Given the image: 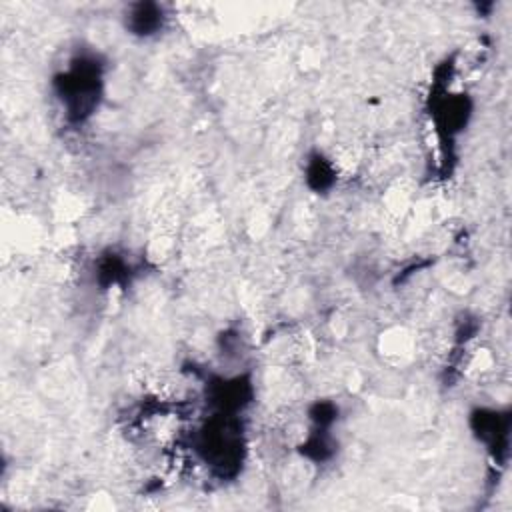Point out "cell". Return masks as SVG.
Listing matches in <instances>:
<instances>
[{
  "instance_id": "obj_1",
  "label": "cell",
  "mask_w": 512,
  "mask_h": 512,
  "mask_svg": "<svg viewBox=\"0 0 512 512\" xmlns=\"http://www.w3.org/2000/svg\"><path fill=\"white\" fill-rule=\"evenodd\" d=\"M56 98L68 118V122L88 120L100 102L102 74L94 56H78L66 70L54 76Z\"/></svg>"
},
{
  "instance_id": "obj_2",
  "label": "cell",
  "mask_w": 512,
  "mask_h": 512,
  "mask_svg": "<svg viewBox=\"0 0 512 512\" xmlns=\"http://www.w3.org/2000/svg\"><path fill=\"white\" fill-rule=\"evenodd\" d=\"M168 14L162 4L156 2H136L126 8L124 28L128 34L138 38H152L164 30Z\"/></svg>"
},
{
  "instance_id": "obj_3",
  "label": "cell",
  "mask_w": 512,
  "mask_h": 512,
  "mask_svg": "<svg viewBox=\"0 0 512 512\" xmlns=\"http://www.w3.org/2000/svg\"><path fill=\"white\" fill-rule=\"evenodd\" d=\"M304 178L310 190H314L316 194H324L336 184L338 172L330 158H326L322 152H316L306 160Z\"/></svg>"
}]
</instances>
